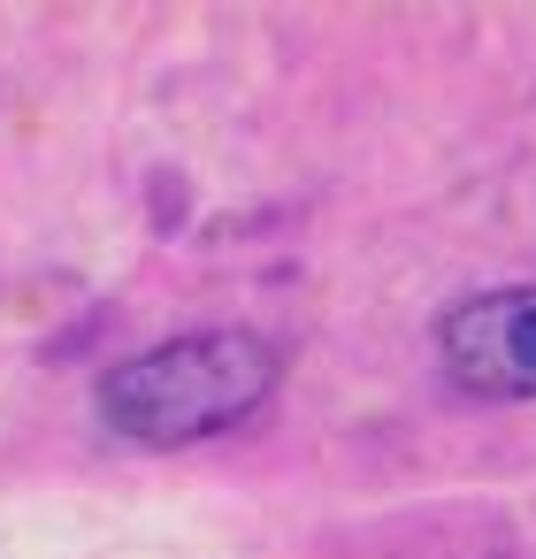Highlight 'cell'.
Masks as SVG:
<instances>
[{
	"label": "cell",
	"instance_id": "cell-1",
	"mask_svg": "<svg viewBox=\"0 0 536 559\" xmlns=\"http://www.w3.org/2000/svg\"><path fill=\"white\" fill-rule=\"evenodd\" d=\"M276 376H284V353L261 330H184V337H162V345L116 360L100 376L93 406L123 444L177 452V444L238 429L276 391Z\"/></svg>",
	"mask_w": 536,
	"mask_h": 559
},
{
	"label": "cell",
	"instance_id": "cell-2",
	"mask_svg": "<svg viewBox=\"0 0 536 559\" xmlns=\"http://www.w3.org/2000/svg\"><path fill=\"white\" fill-rule=\"evenodd\" d=\"M437 360L475 399H536V284H498L444 307Z\"/></svg>",
	"mask_w": 536,
	"mask_h": 559
}]
</instances>
